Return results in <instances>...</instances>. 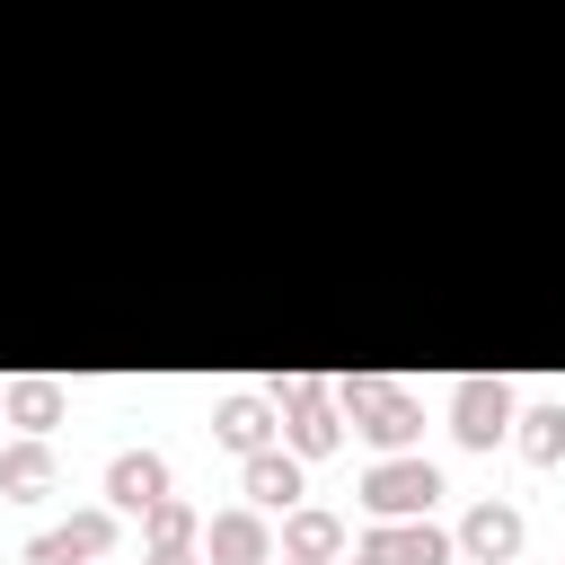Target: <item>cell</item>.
<instances>
[{
	"label": "cell",
	"instance_id": "4",
	"mask_svg": "<svg viewBox=\"0 0 565 565\" xmlns=\"http://www.w3.org/2000/svg\"><path fill=\"white\" fill-rule=\"evenodd\" d=\"M450 433H459V450H494V441L512 433V380L468 371V380L450 388Z\"/></svg>",
	"mask_w": 565,
	"mask_h": 565
},
{
	"label": "cell",
	"instance_id": "19",
	"mask_svg": "<svg viewBox=\"0 0 565 565\" xmlns=\"http://www.w3.org/2000/svg\"><path fill=\"white\" fill-rule=\"evenodd\" d=\"M282 565H291V556H282Z\"/></svg>",
	"mask_w": 565,
	"mask_h": 565
},
{
	"label": "cell",
	"instance_id": "15",
	"mask_svg": "<svg viewBox=\"0 0 565 565\" xmlns=\"http://www.w3.org/2000/svg\"><path fill=\"white\" fill-rule=\"evenodd\" d=\"M141 530H150V547H194V539H203V512H194L185 494H159V503L141 512Z\"/></svg>",
	"mask_w": 565,
	"mask_h": 565
},
{
	"label": "cell",
	"instance_id": "1",
	"mask_svg": "<svg viewBox=\"0 0 565 565\" xmlns=\"http://www.w3.org/2000/svg\"><path fill=\"white\" fill-rule=\"evenodd\" d=\"M327 388H335L344 424H353L371 450H406V441H415V424H424V406H415L397 380H380V371H344V380H327Z\"/></svg>",
	"mask_w": 565,
	"mask_h": 565
},
{
	"label": "cell",
	"instance_id": "17",
	"mask_svg": "<svg viewBox=\"0 0 565 565\" xmlns=\"http://www.w3.org/2000/svg\"><path fill=\"white\" fill-rule=\"evenodd\" d=\"M141 565H203V556H194V547H150Z\"/></svg>",
	"mask_w": 565,
	"mask_h": 565
},
{
	"label": "cell",
	"instance_id": "7",
	"mask_svg": "<svg viewBox=\"0 0 565 565\" xmlns=\"http://www.w3.org/2000/svg\"><path fill=\"white\" fill-rule=\"evenodd\" d=\"M238 486H247V503H256V512H291V503L309 494V477H300V450H282V441L247 450V459H238Z\"/></svg>",
	"mask_w": 565,
	"mask_h": 565
},
{
	"label": "cell",
	"instance_id": "5",
	"mask_svg": "<svg viewBox=\"0 0 565 565\" xmlns=\"http://www.w3.org/2000/svg\"><path fill=\"white\" fill-rule=\"evenodd\" d=\"M106 547H115V512H71V521L35 530L18 565H97Z\"/></svg>",
	"mask_w": 565,
	"mask_h": 565
},
{
	"label": "cell",
	"instance_id": "20",
	"mask_svg": "<svg viewBox=\"0 0 565 565\" xmlns=\"http://www.w3.org/2000/svg\"><path fill=\"white\" fill-rule=\"evenodd\" d=\"M97 565H106V556H97Z\"/></svg>",
	"mask_w": 565,
	"mask_h": 565
},
{
	"label": "cell",
	"instance_id": "11",
	"mask_svg": "<svg viewBox=\"0 0 565 565\" xmlns=\"http://www.w3.org/2000/svg\"><path fill=\"white\" fill-rule=\"evenodd\" d=\"M106 494H115V512H150L168 494V459L159 450H115L106 459Z\"/></svg>",
	"mask_w": 565,
	"mask_h": 565
},
{
	"label": "cell",
	"instance_id": "10",
	"mask_svg": "<svg viewBox=\"0 0 565 565\" xmlns=\"http://www.w3.org/2000/svg\"><path fill=\"white\" fill-rule=\"evenodd\" d=\"M53 477H62V459H53V441H44V433H26V441H9V450H0V494H9V503L53 494Z\"/></svg>",
	"mask_w": 565,
	"mask_h": 565
},
{
	"label": "cell",
	"instance_id": "2",
	"mask_svg": "<svg viewBox=\"0 0 565 565\" xmlns=\"http://www.w3.org/2000/svg\"><path fill=\"white\" fill-rule=\"evenodd\" d=\"M274 424H282V450H300V459H327V450L344 441V406H335V388L309 380V371L274 380Z\"/></svg>",
	"mask_w": 565,
	"mask_h": 565
},
{
	"label": "cell",
	"instance_id": "16",
	"mask_svg": "<svg viewBox=\"0 0 565 565\" xmlns=\"http://www.w3.org/2000/svg\"><path fill=\"white\" fill-rule=\"evenodd\" d=\"M521 424V459L530 468H556L565 459V406H530V415H512Z\"/></svg>",
	"mask_w": 565,
	"mask_h": 565
},
{
	"label": "cell",
	"instance_id": "18",
	"mask_svg": "<svg viewBox=\"0 0 565 565\" xmlns=\"http://www.w3.org/2000/svg\"><path fill=\"white\" fill-rule=\"evenodd\" d=\"M353 565H388V556H380V547H353Z\"/></svg>",
	"mask_w": 565,
	"mask_h": 565
},
{
	"label": "cell",
	"instance_id": "14",
	"mask_svg": "<svg viewBox=\"0 0 565 565\" xmlns=\"http://www.w3.org/2000/svg\"><path fill=\"white\" fill-rule=\"evenodd\" d=\"M0 415L26 424V433H53V424H62V380H44V371L9 380V388H0Z\"/></svg>",
	"mask_w": 565,
	"mask_h": 565
},
{
	"label": "cell",
	"instance_id": "8",
	"mask_svg": "<svg viewBox=\"0 0 565 565\" xmlns=\"http://www.w3.org/2000/svg\"><path fill=\"white\" fill-rule=\"evenodd\" d=\"M212 441L221 450H265V441H282V424H274V397H256V388H230L221 406H212Z\"/></svg>",
	"mask_w": 565,
	"mask_h": 565
},
{
	"label": "cell",
	"instance_id": "6",
	"mask_svg": "<svg viewBox=\"0 0 565 565\" xmlns=\"http://www.w3.org/2000/svg\"><path fill=\"white\" fill-rule=\"evenodd\" d=\"M203 565H274V530L256 503H230L203 521Z\"/></svg>",
	"mask_w": 565,
	"mask_h": 565
},
{
	"label": "cell",
	"instance_id": "3",
	"mask_svg": "<svg viewBox=\"0 0 565 565\" xmlns=\"http://www.w3.org/2000/svg\"><path fill=\"white\" fill-rule=\"evenodd\" d=\"M433 503H441V468L415 459V450H388V459L362 477V512H371V521H415V512H433Z\"/></svg>",
	"mask_w": 565,
	"mask_h": 565
},
{
	"label": "cell",
	"instance_id": "13",
	"mask_svg": "<svg viewBox=\"0 0 565 565\" xmlns=\"http://www.w3.org/2000/svg\"><path fill=\"white\" fill-rule=\"evenodd\" d=\"M380 539H388V565H450V556H459V539L433 530V512H415V521H380Z\"/></svg>",
	"mask_w": 565,
	"mask_h": 565
},
{
	"label": "cell",
	"instance_id": "9",
	"mask_svg": "<svg viewBox=\"0 0 565 565\" xmlns=\"http://www.w3.org/2000/svg\"><path fill=\"white\" fill-rule=\"evenodd\" d=\"M459 556H468V565H512V556H521V512L494 503V494L468 503V521H459Z\"/></svg>",
	"mask_w": 565,
	"mask_h": 565
},
{
	"label": "cell",
	"instance_id": "12",
	"mask_svg": "<svg viewBox=\"0 0 565 565\" xmlns=\"http://www.w3.org/2000/svg\"><path fill=\"white\" fill-rule=\"evenodd\" d=\"M282 556H291V565H335V556H344V521L318 512V503H291V512H282Z\"/></svg>",
	"mask_w": 565,
	"mask_h": 565
}]
</instances>
